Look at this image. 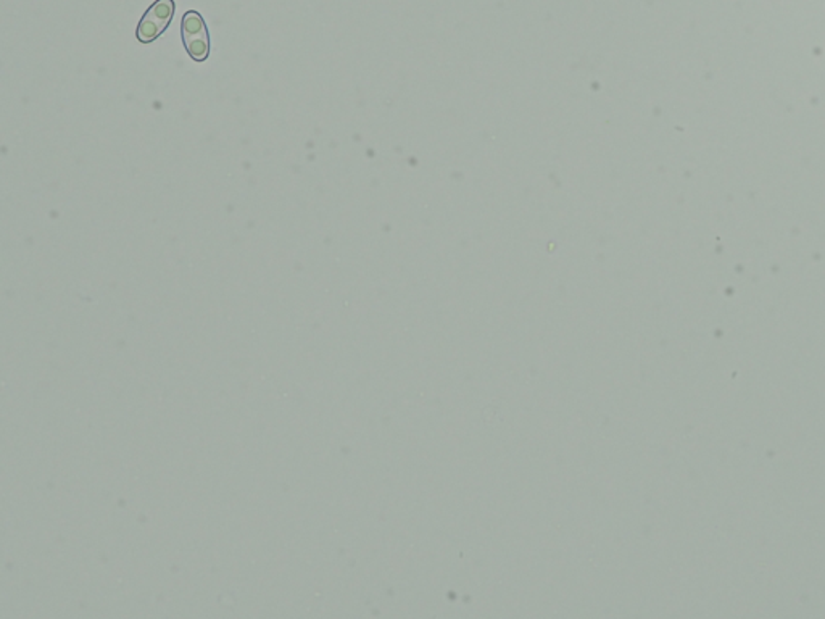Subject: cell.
I'll return each mask as SVG.
<instances>
[{
  "label": "cell",
  "mask_w": 825,
  "mask_h": 619,
  "mask_svg": "<svg viewBox=\"0 0 825 619\" xmlns=\"http://www.w3.org/2000/svg\"><path fill=\"white\" fill-rule=\"evenodd\" d=\"M183 44L191 59L195 61H205L210 55V34L203 16L193 10H189L181 20Z\"/></svg>",
  "instance_id": "obj_1"
},
{
  "label": "cell",
  "mask_w": 825,
  "mask_h": 619,
  "mask_svg": "<svg viewBox=\"0 0 825 619\" xmlns=\"http://www.w3.org/2000/svg\"><path fill=\"white\" fill-rule=\"evenodd\" d=\"M174 0H155L145 15L142 16L136 30L137 41L142 44H150L164 34L174 16Z\"/></svg>",
  "instance_id": "obj_2"
}]
</instances>
